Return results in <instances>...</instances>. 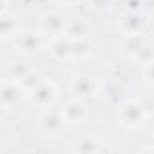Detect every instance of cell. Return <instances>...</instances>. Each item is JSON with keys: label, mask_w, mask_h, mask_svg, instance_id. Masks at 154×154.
Masks as SVG:
<instances>
[{"label": "cell", "mask_w": 154, "mask_h": 154, "mask_svg": "<svg viewBox=\"0 0 154 154\" xmlns=\"http://www.w3.org/2000/svg\"><path fill=\"white\" fill-rule=\"evenodd\" d=\"M145 113L147 111H145V108H143L142 102H138V100H127V102L122 104L118 118H120L122 125L134 129V127H140L143 124Z\"/></svg>", "instance_id": "cell-1"}, {"label": "cell", "mask_w": 154, "mask_h": 154, "mask_svg": "<svg viewBox=\"0 0 154 154\" xmlns=\"http://www.w3.org/2000/svg\"><path fill=\"white\" fill-rule=\"evenodd\" d=\"M27 91L22 88L18 81H5L0 84V106L4 108H14Z\"/></svg>", "instance_id": "cell-2"}, {"label": "cell", "mask_w": 154, "mask_h": 154, "mask_svg": "<svg viewBox=\"0 0 154 154\" xmlns=\"http://www.w3.org/2000/svg\"><path fill=\"white\" fill-rule=\"evenodd\" d=\"M61 113H63V116H65L66 122L75 124V122H82V120L88 116V108H86V104L82 102V99H72V100H68V102L63 106Z\"/></svg>", "instance_id": "cell-3"}, {"label": "cell", "mask_w": 154, "mask_h": 154, "mask_svg": "<svg viewBox=\"0 0 154 154\" xmlns=\"http://www.w3.org/2000/svg\"><path fill=\"white\" fill-rule=\"evenodd\" d=\"M65 124H66V120H65L63 113L61 111H56V109H50V111H47L45 115L41 116V127L48 134L61 133L65 129Z\"/></svg>", "instance_id": "cell-4"}, {"label": "cell", "mask_w": 154, "mask_h": 154, "mask_svg": "<svg viewBox=\"0 0 154 154\" xmlns=\"http://www.w3.org/2000/svg\"><path fill=\"white\" fill-rule=\"evenodd\" d=\"M16 47L23 54H36L43 47V38L34 32H22L16 39Z\"/></svg>", "instance_id": "cell-5"}, {"label": "cell", "mask_w": 154, "mask_h": 154, "mask_svg": "<svg viewBox=\"0 0 154 154\" xmlns=\"http://www.w3.org/2000/svg\"><path fill=\"white\" fill-rule=\"evenodd\" d=\"M56 86L52 82H47V81H41L39 86L32 91V99L36 100V104L39 106H50L56 99Z\"/></svg>", "instance_id": "cell-6"}, {"label": "cell", "mask_w": 154, "mask_h": 154, "mask_svg": "<svg viewBox=\"0 0 154 154\" xmlns=\"http://www.w3.org/2000/svg\"><path fill=\"white\" fill-rule=\"evenodd\" d=\"M72 90L77 95V99H86L97 91V81L90 75H81L72 82Z\"/></svg>", "instance_id": "cell-7"}, {"label": "cell", "mask_w": 154, "mask_h": 154, "mask_svg": "<svg viewBox=\"0 0 154 154\" xmlns=\"http://www.w3.org/2000/svg\"><path fill=\"white\" fill-rule=\"evenodd\" d=\"M50 52L57 61H66L72 57V41L65 36H59L52 41L50 45Z\"/></svg>", "instance_id": "cell-8"}, {"label": "cell", "mask_w": 154, "mask_h": 154, "mask_svg": "<svg viewBox=\"0 0 154 154\" xmlns=\"http://www.w3.org/2000/svg\"><path fill=\"white\" fill-rule=\"evenodd\" d=\"M147 45H149V41H147V38L142 32H138V34H127V38L124 39V52L136 57Z\"/></svg>", "instance_id": "cell-9"}, {"label": "cell", "mask_w": 154, "mask_h": 154, "mask_svg": "<svg viewBox=\"0 0 154 154\" xmlns=\"http://www.w3.org/2000/svg\"><path fill=\"white\" fill-rule=\"evenodd\" d=\"M63 34H65V38H68L70 41L84 39L86 34H88V25L82 20H70V22H66Z\"/></svg>", "instance_id": "cell-10"}, {"label": "cell", "mask_w": 154, "mask_h": 154, "mask_svg": "<svg viewBox=\"0 0 154 154\" xmlns=\"http://www.w3.org/2000/svg\"><path fill=\"white\" fill-rule=\"evenodd\" d=\"M66 25V18L61 13H48L43 20V29L50 34H59L65 31Z\"/></svg>", "instance_id": "cell-11"}, {"label": "cell", "mask_w": 154, "mask_h": 154, "mask_svg": "<svg viewBox=\"0 0 154 154\" xmlns=\"http://www.w3.org/2000/svg\"><path fill=\"white\" fill-rule=\"evenodd\" d=\"M99 140L93 134H82L75 142V154H97L99 152Z\"/></svg>", "instance_id": "cell-12"}, {"label": "cell", "mask_w": 154, "mask_h": 154, "mask_svg": "<svg viewBox=\"0 0 154 154\" xmlns=\"http://www.w3.org/2000/svg\"><path fill=\"white\" fill-rule=\"evenodd\" d=\"M122 29L125 31V34H138L142 31V20L138 14L129 13L122 18Z\"/></svg>", "instance_id": "cell-13"}, {"label": "cell", "mask_w": 154, "mask_h": 154, "mask_svg": "<svg viewBox=\"0 0 154 154\" xmlns=\"http://www.w3.org/2000/svg\"><path fill=\"white\" fill-rule=\"evenodd\" d=\"M93 48L86 39H77L72 41V57L74 59H88L91 56Z\"/></svg>", "instance_id": "cell-14"}, {"label": "cell", "mask_w": 154, "mask_h": 154, "mask_svg": "<svg viewBox=\"0 0 154 154\" xmlns=\"http://www.w3.org/2000/svg\"><path fill=\"white\" fill-rule=\"evenodd\" d=\"M29 72H31V66L23 61H13L9 66V75L13 77V81H22Z\"/></svg>", "instance_id": "cell-15"}, {"label": "cell", "mask_w": 154, "mask_h": 154, "mask_svg": "<svg viewBox=\"0 0 154 154\" xmlns=\"http://www.w3.org/2000/svg\"><path fill=\"white\" fill-rule=\"evenodd\" d=\"M16 31V22L7 13L0 14V36H9Z\"/></svg>", "instance_id": "cell-16"}, {"label": "cell", "mask_w": 154, "mask_h": 154, "mask_svg": "<svg viewBox=\"0 0 154 154\" xmlns=\"http://www.w3.org/2000/svg\"><path fill=\"white\" fill-rule=\"evenodd\" d=\"M145 79H147V82L154 84V61L147 63V70H145Z\"/></svg>", "instance_id": "cell-17"}, {"label": "cell", "mask_w": 154, "mask_h": 154, "mask_svg": "<svg viewBox=\"0 0 154 154\" xmlns=\"http://www.w3.org/2000/svg\"><path fill=\"white\" fill-rule=\"evenodd\" d=\"M90 2H91L95 7H104V5H108L109 0H90Z\"/></svg>", "instance_id": "cell-18"}, {"label": "cell", "mask_w": 154, "mask_h": 154, "mask_svg": "<svg viewBox=\"0 0 154 154\" xmlns=\"http://www.w3.org/2000/svg\"><path fill=\"white\" fill-rule=\"evenodd\" d=\"M48 2H50V0H32V4H36V5H39V7L48 5Z\"/></svg>", "instance_id": "cell-19"}, {"label": "cell", "mask_w": 154, "mask_h": 154, "mask_svg": "<svg viewBox=\"0 0 154 154\" xmlns=\"http://www.w3.org/2000/svg\"><path fill=\"white\" fill-rule=\"evenodd\" d=\"M140 154H154V149L152 147H145V149H142Z\"/></svg>", "instance_id": "cell-20"}, {"label": "cell", "mask_w": 154, "mask_h": 154, "mask_svg": "<svg viewBox=\"0 0 154 154\" xmlns=\"http://www.w3.org/2000/svg\"><path fill=\"white\" fill-rule=\"evenodd\" d=\"M57 2H61V4H65V5H74L77 0H57Z\"/></svg>", "instance_id": "cell-21"}]
</instances>
